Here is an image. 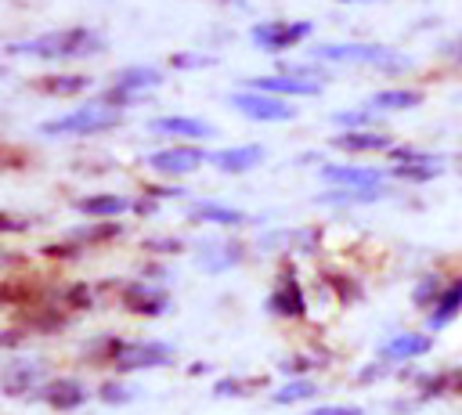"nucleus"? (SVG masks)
<instances>
[{
    "instance_id": "nucleus-47",
    "label": "nucleus",
    "mask_w": 462,
    "mask_h": 415,
    "mask_svg": "<svg viewBox=\"0 0 462 415\" xmlns=\"http://www.w3.org/2000/svg\"><path fill=\"white\" fill-rule=\"evenodd\" d=\"M25 339V332H18V328H11V332H0V346H18Z\"/></svg>"
},
{
    "instance_id": "nucleus-4",
    "label": "nucleus",
    "mask_w": 462,
    "mask_h": 415,
    "mask_svg": "<svg viewBox=\"0 0 462 415\" xmlns=\"http://www.w3.org/2000/svg\"><path fill=\"white\" fill-rule=\"evenodd\" d=\"M159 83H162V72H159V69H152V65H130V69L116 72V79H112V87L101 94V101H105L108 108H130V105L144 101V94L155 90Z\"/></svg>"
},
{
    "instance_id": "nucleus-7",
    "label": "nucleus",
    "mask_w": 462,
    "mask_h": 415,
    "mask_svg": "<svg viewBox=\"0 0 462 415\" xmlns=\"http://www.w3.org/2000/svg\"><path fill=\"white\" fill-rule=\"evenodd\" d=\"M263 307H267L271 318H292V321H296V318L307 314V296H303V285H300L292 263H285V267L278 271V278H274V285H271Z\"/></svg>"
},
{
    "instance_id": "nucleus-36",
    "label": "nucleus",
    "mask_w": 462,
    "mask_h": 415,
    "mask_svg": "<svg viewBox=\"0 0 462 415\" xmlns=\"http://www.w3.org/2000/svg\"><path fill=\"white\" fill-rule=\"evenodd\" d=\"M310 368H318V357H310V354H296V357H285V361L278 364L282 375H303V372H310Z\"/></svg>"
},
{
    "instance_id": "nucleus-10",
    "label": "nucleus",
    "mask_w": 462,
    "mask_h": 415,
    "mask_svg": "<svg viewBox=\"0 0 462 415\" xmlns=\"http://www.w3.org/2000/svg\"><path fill=\"white\" fill-rule=\"evenodd\" d=\"M245 90H260V94H274V97H318L321 94V79H307V76H245L242 79Z\"/></svg>"
},
{
    "instance_id": "nucleus-40",
    "label": "nucleus",
    "mask_w": 462,
    "mask_h": 415,
    "mask_svg": "<svg viewBox=\"0 0 462 415\" xmlns=\"http://www.w3.org/2000/svg\"><path fill=\"white\" fill-rule=\"evenodd\" d=\"M144 195L148 198H155V202H162V198H180L184 195V188H177V184H144Z\"/></svg>"
},
{
    "instance_id": "nucleus-24",
    "label": "nucleus",
    "mask_w": 462,
    "mask_h": 415,
    "mask_svg": "<svg viewBox=\"0 0 462 415\" xmlns=\"http://www.w3.org/2000/svg\"><path fill=\"white\" fill-rule=\"evenodd\" d=\"M76 209H79V213H87V217H94V220H116L119 213L134 209V202H130L126 195L108 191V195H87V198H79V202H76Z\"/></svg>"
},
{
    "instance_id": "nucleus-33",
    "label": "nucleus",
    "mask_w": 462,
    "mask_h": 415,
    "mask_svg": "<svg viewBox=\"0 0 462 415\" xmlns=\"http://www.w3.org/2000/svg\"><path fill=\"white\" fill-rule=\"evenodd\" d=\"M263 386V379H238V375H227V379H217L213 393L217 397H249V390Z\"/></svg>"
},
{
    "instance_id": "nucleus-34",
    "label": "nucleus",
    "mask_w": 462,
    "mask_h": 415,
    "mask_svg": "<svg viewBox=\"0 0 462 415\" xmlns=\"http://www.w3.org/2000/svg\"><path fill=\"white\" fill-rule=\"evenodd\" d=\"M170 65H173V69H209V65H217V54H202V51H177V54L170 58Z\"/></svg>"
},
{
    "instance_id": "nucleus-45",
    "label": "nucleus",
    "mask_w": 462,
    "mask_h": 415,
    "mask_svg": "<svg viewBox=\"0 0 462 415\" xmlns=\"http://www.w3.org/2000/svg\"><path fill=\"white\" fill-rule=\"evenodd\" d=\"M383 375H390V364L386 361H379V364H368V368H361V383H372V379H383Z\"/></svg>"
},
{
    "instance_id": "nucleus-48",
    "label": "nucleus",
    "mask_w": 462,
    "mask_h": 415,
    "mask_svg": "<svg viewBox=\"0 0 462 415\" xmlns=\"http://www.w3.org/2000/svg\"><path fill=\"white\" fill-rule=\"evenodd\" d=\"M336 4H372V0H336Z\"/></svg>"
},
{
    "instance_id": "nucleus-17",
    "label": "nucleus",
    "mask_w": 462,
    "mask_h": 415,
    "mask_svg": "<svg viewBox=\"0 0 462 415\" xmlns=\"http://www.w3.org/2000/svg\"><path fill=\"white\" fill-rule=\"evenodd\" d=\"M36 397H40L43 404H51L54 411H72V408H79V404H87V386H83L79 379H72V375H65V379H54V383H43V386L36 390Z\"/></svg>"
},
{
    "instance_id": "nucleus-49",
    "label": "nucleus",
    "mask_w": 462,
    "mask_h": 415,
    "mask_svg": "<svg viewBox=\"0 0 462 415\" xmlns=\"http://www.w3.org/2000/svg\"><path fill=\"white\" fill-rule=\"evenodd\" d=\"M0 263H11V256H7V253H0Z\"/></svg>"
},
{
    "instance_id": "nucleus-51",
    "label": "nucleus",
    "mask_w": 462,
    "mask_h": 415,
    "mask_svg": "<svg viewBox=\"0 0 462 415\" xmlns=\"http://www.w3.org/2000/svg\"><path fill=\"white\" fill-rule=\"evenodd\" d=\"M458 166H462V155H458Z\"/></svg>"
},
{
    "instance_id": "nucleus-5",
    "label": "nucleus",
    "mask_w": 462,
    "mask_h": 415,
    "mask_svg": "<svg viewBox=\"0 0 462 415\" xmlns=\"http://www.w3.org/2000/svg\"><path fill=\"white\" fill-rule=\"evenodd\" d=\"M314 32V25L310 22H292V18H267V22H256L253 29H249V40L260 47V51H267V54H282V51H292V47H300L307 36Z\"/></svg>"
},
{
    "instance_id": "nucleus-39",
    "label": "nucleus",
    "mask_w": 462,
    "mask_h": 415,
    "mask_svg": "<svg viewBox=\"0 0 462 415\" xmlns=\"http://www.w3.org/2000/svg\"><path fill=\"white\" fill-rule=\"evenodd\" d=\"M430 152H422V148H411V144H393L390 148V159L401 166V162H419V159H426Z\"/></svg>"
},
{
    "instance_id": "nucleus-29",
    "label": "nucleus",
    "mask_w": 462,
    "mask_h": 415,
    "mask_svg": "<svg viewBox=\"0 0 462 415\" xmlns=\"http://www.w3.org/2000/svg\"><path fill=\"white\" fill-rule=\"evenodd\" d=\"M375 119H379V112H372L368 105L332 112V126H339V130H375Z\"/></svg>"
},
{
    "instance_id": "nucleus-15",
    "label": "nucleus",
    "mask_w": 462,
    "mask_h": 415,
    "mask_svg": "<svg viewBox=\"0 0 462 415\" xmlns=\"http://www.w3.org/2000/svg\"><path fill=\"white\" fill-rule=\"evenodd\" d=\"M152 134H162V137H188V141H206L217 134L213 123L206 119H195V115H155L148 123Z\"/></svg>"
},
{
    "instance_id": "nucleus-9",
    "label": "nucleus",
    "mask_w": 462,
    "mask_h": 415,
    "mask_svg": "<svg viewBox=\"0 0 462 415\" xmlns=\"http://www.w3.org/2000/svg\"><path fill=\"white\" fill-rule=\"evenodd\" d=\"M202 162H209V152H202L199 144H173V148H159L144 159L148 170L162 173V177H184L195 173Z\"/></svg>"
},
{
    "instance_id": "nucleus-35",
    "label": "nucleus",
    "mask_w": 462,
    "mask_h": 415,
    "mask_svg": "<svg viewBox=\"0 0 462 415\" xmlns=\"http://www.w3.org/2000/svg\"><path fill=\"white\" fill-rule=\"evenodd\" d=\"M61 303L72 307V310H87V307L94 303V292L87 289V281H76V285H69V289L61 292Z\"/></svg>"
},
{
    "instance_id": "nucleus-52",
    "label": "nucleus",
    "mask_w": 462,
    "mask_h": 415,
    "mask_svg": "<svg viewBox=\"0 0 462 415\" xmlns=\"http://www.w3.org/2000/svg\"><path fill=\"white\" fill-rule=\"evenodd\" d=\"M0 76H4V69H0Z\"/></svg>"
},
{
    "instance_id": "nucleus-46",
    "label": "nucleus",
    "mask_w": 462,
    "mask_h": 415,
    "mask_svg": "<svg viewBox=\"0 0 462 415\" xmlns=\"http://www.w3.org/2000/svg\"><path fill=\"white\" fill-rule=\"evenodd\" d=\"M134 209H137V213H141V217H152V213H155V209H159V202H155V198H148V195H141V198H137V202H134Z\"/></svg>"
},
{
    "instance_id": "nucleus-20",
    "label": "nucleus",
    "mask_w": 462,
    "mask_h": 415,
    "mask_svg": "<svg viewBox=\"0 0 462 415\" xmlns=\"http://www.w3.org/2000/svg\"><path fill=\"white\" fill-rule=\"evenodd\" d=\"M43 383V364L40 361H14L4 379H0V390L7 397H22V393H36Z\"/></svg>"
},
{
    "instance_id": "nucleus-38",
    "label": "nucleus",
    "mask_w": 462,
    "mask_h": 415,
    "mask_svg": "<svg viewBox=\"0 0 462 415\" xmlns=\"http://www.w3.org/2000/svg\"><path fill=\"white\" fill-rule=\"evenodd\" d=\"M29 300V281H4L0 285V303H22Z\"/></svg>"
},
{
    "instance_id": "nucleus-12",
    "label": "nucleus",
    "mask_w": 462,
    "mask_h": 415,
    "mask_svg": "<svg viewBox=\"0 0 462 415\" xmlns=\"http://www.w3.org/2000/svg\"><path fill=\"white\" fill-rule=\"evenodd\" d=\"M321 180L339 184V188H383L386 170H379V166H346V162H328V166H321Z\"/></svg>"
},
{
    "instance_id": "nucleus-3",
    "label": "nucleus",
    "mask_w": 462,
    "mask_h": 415,
    "mask_svg": "<svg viewBox=\"0 0 462 415\" xmlns=\"http://www.w3.org/2000/svg\"><path fill=\"white\" fill-rule=\"evenodd\" d=\"M123 123V115L116 108H108L105 101H87L58 119H47L40 123V134L47 137H94V134H105V130H116Z\"/></svg>"
},
{
    "instance_id": "nucleus-26",
    "label": "nucleus",
    "mask_w": 462,
    "mask_h": 415,
    "mask_svg": "<svg viewBox=\"0 0 462 415\" xmlns=\"http://www.w3.org/2000/svg\"><path fill=\"white\" fill-rule=\"evenodd\" d=\"M448 281H451V278H444L440 271H426V274H419L415 285H411V303H415L422 314H430V310L437 307L440 292L448 289Z\"/></svg>"
},
{
    "instance_id": "nucleus-31",
    "label": "nucleus",
    "mask_w": 462,
    "mask_h": 415,
    "mask_svg": "<svg viewBox=\"0 0 462 415\" xmlns=\"http://www.w3.org/2000/svg\"><path fill=\"white\" fill-rule=\"evenodd\" d=\"M321 281H325V285L336 292V300H339L343 307H350V303H357V300L365 296V289H361V285H357L350 274H336V271H328V274H321Z\"/></svg>"
},
{
    "instance_id": "nucleus-41",
    "label": "nucleus",
    "mask_w": 462,
    "mask_h": 415,
    "mask_svg": "<svg viewBox=\"0 0 462 415\" xmlns=\"http://www.w3.org/2000/svg\"><path fill=\"white\" fill-rule=\"evenodd\" d=\"M310 415H365V408H357V404H321Z\"/></svg>"
},
{
    "instance_id": "nucleus-27",
    "label": "nucleus",
    "mask_w": 462,
    "mask_h": 415,
    "mask_svg": "<svg viewBox=\"0 0 462 415\" xmlns=\"http://www.w3.org/2000/svg\"><path fill=\"white\" fill-rule=\"evenodd\" d=\"M440 173H444V162H440L437 155H426V159H419V162H401V166L390 170V177L408 180V184H426V180H433V177H440Z\"/></svg>"
},
{
    "instance_id": "nucleus-43",
    "label": "nucleus",
    "mask_w": 462,
    "mask_h": 415,
    "mask_svg": "<svg viewBox=\"0 0 462 415\" xmlns=\"http://www.w3.org/2000/svg\"><path fill=\"white\" fill-rule=\"evenodd\" d=\"M0 231H7V235L29 231V220H25V217H11V213H0Z\"/></svg>"
},
{
    "instance_id": "nucleus-1",
    "label": "nucleus",
    "mask_w": 462,
    "mask_h": 415,
    "mask_svg": "<svg viewBox=\"0 0 462 415\" xmlns=\"http://www.w3.org/2000/svg\"><path fill=\"white\" fill-rule=\"evenodd\" d=\"M101 51H105V36L87 25L51 29V32H40L32 40L7 47V54H29V58H43V61H72V58H87V54H101Z\"/></svg>"
},
{
    "instance_id": "nucleus-42",
    "label": "nucleus",
    "mask_w": 462,
    "mask_h": 415,
    "mask_svg": "<svg viewBox=\"0 0 462 415\" xmlns=\"http://www.w3.org/2000/svg\"><path fill=\"white\" fill-rule=\"evenodd\" d=\"M144 249H155V253H180L184 242H180V238H148Z\"/></svg>"
},
{
    "instance_id": "nucleus-19",
    "label": "nucleus",
    "mask_w": 462,
    "mask_h": 415,
    "mask_svg": "<svg viewBox=\"0 0 462 415\" xmlns=\"http://www.w3.org/2000/svg\"><path fill=\"white\" fill-rule=\"evenodd\" d=\"M188 220L217 224V227H238V224H249V213H242L235 206H224V202H213V198H199V202L188 206Z\"/></svg>"
},
{
    "instance_id": "nucleus-30",
    "label": "nucleus",
    "mask_w": 462,
    "mask_h": 415,
    "mask_svg": "<svg viewBox=\"0 0 462 415\" xmlns=\"http://www.w3.org/2000/svg\"><path fill=\"white\" fill-rule=\"evenodd\" d=\"M213 256H199V263L206 267V271H224V267H235L245 253H242V242H220V245H213L209 249Z\"/></svg>"
},
{
    "instance_id": "nucleus-22",
    "label": "nucleus",
    "mask_w": 462,
    "mask_h": 415,
    "mask_svg": "<svg viewBox=\"0 0 462 415\" xmlns=\"http://www.w3.org/2000/svg\"><path fill=\"white\" fill-rule=\"evenodd\" d=\"M458 314H462V278H451V281H448V289L440 292L437 307L426 314V325L437 332V328H448Z\"/></svg>"
},
{
    "instance_id": "nucleus-50",
    "label": "nucleus",
    "mask_w": 462,
    "mask_h": 415,
    "mask_svg": "<svg viewBox=\"0 0 462 415\" xmlns=\"http://www.w3.org/2000/svg\"><path fill=\"white\" fill-rule=\"evenodd\" d=\"M220 4H245V0H220Z\"/></svg>"
},
{
    "instance_id": "nucleus-23",
    "label": "nucleus",
    "mask_w": 462,
    "mask_h": 415,
    "mask_svg": "<svg viewBox=\"0 0 462 415\" xmlns=\"http://www.w3.org/2000/svg\"><path fill=\"white\" fill-rule=\"evenodd\" d=\"M365 105L372 112H404V108H419L422 105V90H415V87H390V90H375Z\"/></svg>"
},
{
    "instance_id": "nucleus-2",
    "label": "nucleus",
    "mask_w": 462,
    "mask_h": 415,
    "mask_svg": "<svg viewBox=\"0 0 462 415\" xmlns=\"http://www.w3.org/2000/svg\"><path fill=\"white\" fill-rule=\"evenodd\" d=\"M310 61H332V65H368L379 72H401L411 61L397 54L386 43H318L310 47Z\"/></svg>"
},
{
    "instance_id": "nucleus-16",
    "label": "nucleus",
    "mask_w": 462,
    "mask_h": 415,
    "mask_svg": "<svg viewBox=\"0 0 462 415\" xmlns=\"http://www.w3.org/2000/svg\"><path fill=\"white\" fill-rule=\"evenodd\" d=\"M433 350V336L426 332H397L379 346V361H415Z\"/></svg>"
},
{
    "instance_id": "nucleus-6",
    "label": "nucleus",
    "mask_w": 462,
    "mask_h": 415,
    "mask_svg": "<svg viewBox=\"0 0 462 415\" xmlns=\"http://www.w3.org/2000/svg\"><path fill=\"white\" fill-rule=\"evenodd\" d=\"M231 108L253 123H289L296 119V108L285 101V97H274V94H260V90H235L231 94Z\"/></svg>"
},
{
    "instance_id": "nucleus-14",
    "label": "nucleus",
    "mask_w": 462,
    "mask_h": 415,
    "mask_svg": "<svg viewBox=\"0 0 462 415\" xmlns=\"http://www.w3.org/2000/svg\"><path fill=\"white\" fill-rule=\"evenodd\" d=\"M263 159H267L263 144H235V148H220V152H209V162H213L220 173H231V177L256 170Z\"/></svg>"
},
{
    "instance_id": "nucleus-21",
    "label": "nucleus",
    "mask_w": 462,
    "mask_h": 415,
    "mask_svg": "<svg viewBox=\"0 0 462 415\" xmlns=\"http://www.w3.org/2000/svg\"><path fill=\"white\" fill-rule=\"evenodd\" d=\"M32 87L47 97H76V94L90 90V76H83V72H47V76H36Z\"/></svg>"
},
{
    "instance_id": "nucleus-37",
    "label": "nucleus",
    "mask_w": 462,
    "mask_h": 415,
    "mask_svg": "<svg viewBox=\"0 0 462 415\" xmlns=\"http://www.w3.org/2000/svg\"><path fill=\"white\" fill-rule=\"evenodd\" d=\"M97 397H101L105 404H130V401H134V390L123 386V383H105V386L97 390Z\"/></svg>"
},
{
    "instance_id": "nucleus-18",
    "label": "nucleus",
    "mask_w": 462,
    "mask_h": 415,
    "mask_svg": "<svg viewBox=\"0 0 462 415\" xmlns=\"http://www.w3.org/2000/svg\"><path fill=\"white\" fill-rule=\"evenodd\" d=\"M415 390H419V401H433V397H462V364H451V368H440V372L415 375Z\"/></svg>"
},
{
    "instance_id": "nucleus-28",
    "label": "nucleus",
    "mask_w": 462,
    "mask_h": 415,
    "mask_svg": "<svg viewBox=\"0 0 462 415\" xmlns=\"http://www.w3.org/2000/svg\"><path fill=\"white\" fill-rule=\"evenodd\" d=\"M119 235H123V224L119 220H90V224H83V227L72 231L76 245H101V242H112Z\"/></svg>"
},
{
    "instance_id": "nucleus-11",
    "label": "nucleus",
    "mask_w": 462,
    "mask_h": 415,
    "mask_svg": "<svg viewBox=\"0 0 462 415\" xmlns=\"http://www.w3.org/2000/svg\"><path fill=\"white\" fill-rule=\"evenodd\" d=\"M119 303H123L130 314L159 318V314H166L170 296H166V289H159V285H152V281H126V285L119 289Z\"/></svg>"
},
{
    "instance_id": "nucleus-8",
    "label": "nucleus",
    "mask_w": 462,
    "mask_h": 415,
    "mask_svg": "<svg viewBox=\"0 0 462 415\" xmlns=\"http://www.w3.org/2000/svg\"><path fill=\"white\" fill-rule=\"evenodd\" d=\"M166 364H173V346L159 339L123 343V350L112 357L116 372H141V368H166Z\"/></svg>"
},
{
    "instance_id": "nucleus-13",
    "label": "nucleus",
    "mask_w": 462,
    "mask_h": 415,
    "mask_svg": "<svg viewBox=\"0 0 462 415\" xmlns=\"http://www.w3.org/2000/svg\"><path fill=\"white\" fill-rule=\"evenodd\" d=\"M328 144L346 152V155H368V152H390L393 137L383 130H339L328 137Z\"/></svg>"
},
{
    "instance_id": "nucleus-44",
    "label": "nucleus",
    "mask_w": 462,
    "mask_h": 415,
    "mask_svg": "<svg viewBox=\"0 0 462 415\" xmlns=\"http://www.w3.org/2000/svg\"><path fill=\"white\" fill-rule=\"evenodd\" d=\"M79 253V245H58V242H51V245H43V256H61V260H72Z\"/></svg>"
},
{
    "instance_id": "nucleus-32",
    "label": "nucleus",
    "mask_w": 462,
    "mask_h": 415,
    "mask_svg": "<svg viewBox=\"0 0 462 415\" xmlns=\"http://www.w3.org/2000/svg\"><path fill=\"white\" fill-rule=\"evenodd\" d=\"M314 393H318V386H314L310 379H289L271 401H274V404H300V401H310Z\"/></svg>"
},
{
    "instance_id": "nucleus-25",
    "label": "nucleus",
    "mask_w": 462,
    "mask_h": 415,
    "mask_svg": "<svg viewBox=\"0 0 462 415\" xmlns=\"http://www.w3.org/2000/svg\"><path fill=\"white\" fill-rule=\"evenodd\" d=\"M386 198V184L383 188H332L325 195H318L321 206H372Z\"/></svg>"
}]
</instances>
